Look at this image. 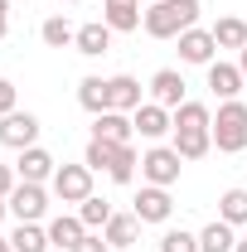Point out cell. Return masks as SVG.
I'll list each match as a JSON object with an SVG mask.
<instances>
[{"instance_id": "5", "label": "cell", "mask_w": 247, "mask_h": 252, "mask_svg": "<svg viewBox=\"0 0 247 252\" xmlns=\"http://www.w3.org/2000/svg\"><path fill=\"white\" fill-rule=\"evenodd\" d=\"M5 204H10V214H15L20 223H39L44 214H49V189H44V185H25V180H20V185L10 189Z\"/></svg>"}, {"instance_id": "11", "label": "cell", "mask_w": 247, "mask_h": 252, "mask_svg": "<svg viewBox=\"0 0 247 252\" xmlns=\"http://www.w3.org/2000/svg\"><path fill=\"white\" fill-rule=\"evenodd\" d=\"M243 83H247V78H243V68H238V63H223V59L209 63V88H214L218 102H238Z\"/></svg>"}, {"instance_id": "8", "label": "cell", "mask_w": 247, "mask_h": 252, "mask_svg": "<svg viewBox=\"0 0 247 252\" xmlns=\"http://www.w3.org/2000/svg\"><path fill=\"white\" fill-rule=\"evenodd\" d=\"M131 214H136L141 223H170V214H175V199H170V189H160V185H146L141 194H136Z\"/></svg>"}, {"instance_id": "28", "label": "cell", "mask_w": 247, "mask_h": 252, "mask_svg": "<svg viewBox=\"0 0 247 252\" xmlns=\"http://www.w3.org/2000/svg\"><path fill=\"white\" fill-rule=\"evenodd\" d=\"M117 151H122V146H117V141H88V156H83V165H88V170H112V165H117Z\"/></svg>"}, {"instance_id": "23", "label": "cell", "mask_w": 247, "mask_h": 252, "mask_svg": "<svg viewBox=\"0 0 247 252\" xmlns=\"http://www.w3.org/2000/svg\"><path fill=\"white\" fill-rule=\"evenodd\" d=\"M214 39H218V49H238V54H243V49H247V20L223 15V20L214 25Z\"/></svg>"}, {"instance_id": "36", "label": "cell", "mask_w": 247, "mask_h": 252, "mask_svg": "<svg viewBox=\"0 0 247 252\" xmlns=\"http://www.w3.org/2000/svg\"><path fill=\"white\" fill-rule=\"evenodd\" d=\"M107 5H141V0H107Z\"/></svg>"}, {"instance_id": "38", "label": "cell", "mask_w": 247, "mask_h": 252, "mask_svg": "<svg viewBox=\"0 0 247 252\" xmlns=\"http://www.w3.org/2000/svg\"><path fill=\"white\" fill-rule=\"evenodd\" d=\"M0 252H15V248H10V238H0Z\"/></svg>"}, {"instance_id": "18", "label": "cell", "mask_w": 247, "mask_h": 252, "mask_svg": "<svg viewBox=\"0 0 247 252\" xmlns=\"http://www.w3.org/2000/svg\"><path fill=\"white\" fill-rule=\"evenodd\" d=\"M102 20H107L112 34H136L141 25H146V10H141V5H107Z\"/></svg>"}, {"instance_id": "32", "label": "cell", "mask_w": 247, "mask_h": 252, "mask_svg": "<svg viewBox=\"0 0 247 252\" xmlns=\"http://www.w3.org/2000/svg\"><path fill=\"white\" fill-rule=\"evenodd\" d=\"M73 252H112V243H107L102 233H88V238H83V243H78Z\"/></svg>"}, {"instance_id": "39", "label": "cell", "mask_w": 247, "mask_h": 252, "mask_svg": "<svg viewBox=\"0 0 247 252\" xmlns=\"http://www.w3.org/2000/svg\"><path fill=\"white\" fill-rule=\"evenodd\" d=\"M233 252H247V238H238V248H233Z\"/></svg>"}, {"instance_id": "27", "label": "cell", "mask_w": 247, "mask_h": 252, "mask_svg": "<svg viewBox=\"0 0 247 252\" xmlns=\"http://www.w3.org/2000/svg\"><path fill=\"white\" fill-rule=\"evenodd\" d=\"M39 34H44V44H49V49H68V44L78 39V30H73L63 15H49V20L39 25Z\"/></svg>"}, {"instance_id": "20", "label": "cell", "mask_w": 247, "mask_h": 252, "mask_svg": "<svg viewBox=\"0 0 247 252\" xmlns=\"http://www.w3.org/2000/svg\"><path fill=\"white\" fill-rule=\"evenodd\" d=\"M136 228H141V219H136V214H112V219H107V228H102V238H107V243H112V252H117V248H131V243H136Z\"/></svg>"}, {"instance_id": "34", "label": "cell", "mask_w": 247, "mask_h": 252, "mask_svg": "<svg viewBox=\"0 0 247 252\" xmlns=\"http://www.w3.org/2000/svg\"><path fill=\"white\" fill-rule=\"evenodd\" d=\"M5 34H10V15H0V39H5Z\"/></svg>"}, {"instance_id": "12", "label": "cell", "mask_w": 247, "mask_h": 252, "mask_svg": "<svg viewBox=\"0 0 247 252\" xmlns=\"http://www.w3.org/2000/svg\"><path fill=\"white\" fill-rule=\"evenodd\" d=\"M131 136H136V122H131L126 112H102V117H93V141H117V146H131Z\"/></svg>"}, {"instance_id": "33", "label": "cell", "mask_w": 247, "mask_h": 252, "mask_svg": "<svg viewBox=\"0 0 247 252\" xmlns=\"http://www.w3.org/2000/svg\"><path fill=\"white\" fill-rule=\"evenodd\" d=\"M20 185V175H15V165H0V199H10V189Z\"/></svg>"}, {"instance_id": "4", "label": "cell", "mask_w": 247, "mask_h": 252, "mask_svg": "<svg viewBox=\"0 0 247 252\" xmlns=\"http://www.w3.org/2000/svg\"><path fill=\"white\" fill-rule=\"evenodd\" d=\"M49 185H54V199H63V204H83V199L93 194V170H88V165H59Z\"/></svg>"}, {"instance_id": "3", "label": "cell", "mask_w": 247, "mask_h": 252, "mask_svg": "<svg viewBox=\"0 0 247 252\" xmlns=\"http://www.w3.org/2000/svg\"><path fill=\"white\" fill-rule=\"evenodd\" d=\"M180 170H185V160H180V151L175 146H151L146 156H141V175H146V185H180Z\"/></svg>"}, {"instance_id": "7", "label": "cell", "mask_w": 247, "mask_h": 252, "mask_svg": "<svg viewBox=\"0 0 247 252\" xmlns=\"http://www.w3.org/2000/svg\"><path fill=\"white\" fill-rule=\"evenodd\" d=\"M131 122H136V131H141L146 141H165V136H175V112L160 107V102H141V107L131 112Z\"/></svg>"}, {"instance_id": "21", "label": "cell", "mask_w": 247, "mask_h": 252, "mask_svg": "<svg viewBox=\"0 0 247 252\" xmlns=\"http://www.w3.org/2000/svg\"><path fill=\"white\" fill-rule=\"evenodd\" d=\"M175 151L180 160H204L214 151V131H175Z\"/></svg>"}, {"instance_id": "22", "label": "cell", "mask_w": 247, "mask_h": 252, "mask_svg": "<svg viewBox=\"0 0 247 252\" xmlns=\"http://www.w3.org/2000/svg\"><path fill=\"white\" fill-rule=\"evenodd\" d=\"M10 248L15 252H49V228H39V223H20L15 233H10Z\"/></svg>"}, {"instance_id": "1", "label": "cell", "mask_w": 247, "mask_h": 252, "mask_svg": "<svg viewBox=\"0 0 247 252\" xmlns=\"http://www.w3.org/2000/svg\"><path fill=\"white\" fill-rule=\"evenodd\" d=\"M199 0H155L146 10V34L151 39H180L185 30L199 25Z\"/></svg>"}, {"instance_id": "29", "label": "cell", "mask_w": 247, "mask_h": 252, "mask_svg": "<svg viewBox=\"0 0 247 252\" xmlns=\"http://www.w3.org/2000/svg\"><path fill=\"white\" fill-rule=\"evenodd\" d=\"M136 165H141V156H136V146H122V151H117V165H112L107 175H112L117 185H131V180H136Z\"/></svg>"}, {"instance_id": "30", "label": "cell", "mask_w": 247, "mask_h": 252, "mask_svg": "<svg viewBox=\"0 0 247 252\" xmlns=\"http://www.w3.org/2000/svg\"><path fill=\"white\" fill-rule=\"evenodd\" d=\"M160 252H199V233H185V228H165V238H160Z\"/></svg>"}, {"instance_id": "9", "label": "cell", "mask_w": 247, "mask_h": 252, "mask_svg": "<svg viewBox=\"0 0 247 252\" xmlns=\"http://www.w3.org/2000/svg\"><path fill=\"white\" fill-rule=\"evenodd\" d=\"M214 54H218V39H214V30H185L180 34V59L185 63H194V68H209L214 63Z\"/></svg>"}, {"instance_id": "40", "label": "cell", "mask_w": 247, "mask_h": 252, "mask_svg": "<svg viewBox=\"0 0 247 252\" xmlns=\"http://www.w3.org/2000/svg\"><path fill=\"white\" fill-rule=\"evenodd\" d=\"M0 15H10V0H0Z\"/></svg>"}, {"instance_id": "35", "label": "cell", "mask_w": 247, "mask_h": 252, "mask_svg": "<svg viewBox=\"0 0 247 252\" xmlns=\"http://www.w3.org/2000/svg\"><path fill=\"white\" fill-rule=\"evenodd\" d=\"M238 68H243V78H247V49H243V54H238Z\"/></svg>"}, {"instance_id": "26", "label": "cell", "mask_w": 247, "mask_h": 252, "mask_svg": "<svg viewBox=\"0 0 247 252\" xmlns=\"http://www.w3.org/2000/svg\"><path fill=\"white\" fill-rule=\"evenodd\" d=\"M78 219H83L88 233H97V228H107V219H112V204H107V199H97V194H88V199L78 204Z\"/></svg>"}, {"instance_id": "2", "label": "cell", "mask_w": 247, "mask_h": 252, "mask_svg": "<svg viewBox=\"0 0 247 252\" xmlns=\"http://www.w3.org/2000/svg\"><path fill=\"white\" fill-rule=\"evenodd\" d=\"M214 146L223 156H238L247 151V107L243 102H218V117H214Z\"/></svg>"}, {"instance_id": "31", "label": "cell", "mask_w": 247, "mask_h": 252, "mask_svg": "<svg viewBox=\"0 0 247 252\" xmlns=\"http://www.w3.org/2000/svg\"><path fill=\"white\" fill-rule=\"evenodd\" d=\"M10 112H20V93L10 78H0V117H10Z\"/></svg>"}, {"instance_id": "17", "label": "cell", "mask_w": 247, "mask_h": 252, "mask_svg": "<svg viewBox=\"0 0 247 252\" xmlns=\"http://www.w3.org/2000/svg\"><path fill=\"white\" fill-rule=\"evenodd\" d=\"M112 83V112H136L141 107V78H131V73H117V78H107Z\"/></svg>"}, {"instance_id": "13", "label": "cell", "mask_w": 247, "mask_h": 252, "mask_svg": "<svg viewBox=\"0 0 247 252\" xmlns=\"http://www.w3.org/2000/svg\"><path fill=\"white\" fill-rule=\"evenodd\" d=\"M151 102L170 107V112H175L180 102H189V97H185V78H180L175 68H160V73L151 78Z\"/></svg>"}, {"instance_id": "24", "label": "cell", "mask_w": 247, "mask_h": 252, "mask_svg": "<svg viewBox=\"0 0 247 252\" xmlns=\"http://www.w3.org/2000/svg\"><path fill=\"white\" fill-rule=\"evenodd\" d=\"M238 248V238H233V223L214 219L204 233H199V252H233Z\"/></svg>"}, {"instance_id": "37", "label": "cell", "mask_w": 247, "mask_h": 252, "mask_svg": "<svg viewBox=\"0 0 247 252\" xmlns=\"http://www.w3.org/2000/svg\"><path fill=\"white\" fill-rule=\"evenodd\" d=\"M5 214H10V204H5V199H0V223H5Z\"/></svg>"}, {"instance_id": "10", "label": "cell", "mask_w": 247, "mask_h": 252, "mask_svg": "<svg viewBox=\"0 0 247 252\" xmlns=\"http://www.w3.org/2000/svg\"><path fill=\"white\" fill-rule=\"evenodd\" d=\"M54 170H59V160L49 156L44 146H30V151H20V160H15V175H20L25 185H44V180H54Z\"/></svg>"}, {"instance_id": "14", "label": "cell", "mask_w": 247, "mask_h": 252, "mask_svg": "<svg viewBox=\"0 0 247 252\" xmlns=\"http://www.w3.org/2000/svg\"><path fill=\"white\" fill-rule=\"evenodd\" d=\"M73 49H78L83 59H102V54L112 49V30H107V20L83 25V30H78V39H73Z\"/></svg>"}, {"instance_id": "19", "label": "cell", "mask_w": 247, "mask_h": 252, "mask_svg": "<svg viewBox=\"0 0 247 252\" xmlns=\"http://www.w3.org/2000/svg\"><path fill=\"white\" fill-rule=\"evenodd\" d=\"M175 131H214V112L204 102H180L175 107Z\"/></svg>"}, {"instance_id": "15", "label": "cell", "mask_w": 247, "mask_h": 252, "mask_svg": "<svg viewBox=\"0 0 247 252\" xmlns=\"http://www.w3.org/2000/svg\"><path fill=\"white\" fill-rule=\"evenodd\" d=\"M83 238H88V228H83V219H78V214H59V219L49 223V243H54L59 252H73Z\"/></svg>"}, {"instance_id": "6", "label": "cell", "mask_w": 247, "mask_h": 252, "mask_svg": "<svg viewBox=\"0 0 247 252\" xmlns=\"http://www.w3.org/2000/svg\"><path fill=\"white\" fill-rule=\"evenodd\" d=\"M0 146H10V151L39 146V117H34V112H10V117H0Z\"/></svg>"}, {"instance_id": "25", "label": "cell", "mask_w": 247, "mask_h": 252, "mask_svg": "<svg viewBox=\"0 0 247 252\" xmlns=\"http://www.w3.org/2000/svg\"><path fill=\"white\" fill-rule=\"evenodd\" d=\"M218 219L233 223V228H243L247 223V189H223V194H218Z\"/></svg>"}, {"instance_id": "41", "label": "cell", "mask_w": 247, "mask_h": 252, "mask_svg": "<svg viewBox=\"0 0 247 252\" xmlns=\"http://www.w3.org/2000/svg\"><path fill=\"white\" fill-rule=\"evenodd\" d=\"M68 5H78V0H68Z\"/></svg>"}, {"instance_id": "16", "label": "cell", "mask_w": 247, "mask_h": 252, "mask_svg": "<svg viewBox=\"0 0 247 252\" xmlns=\"http://www.w3.org/2000/svg\"><path fill=\"white\" fill-rule=\"evenodd\" d=\"M78 102H83V112H93V117L112 112V83H107V78H83V83H78Z\"/></svg>"}]
</instances>
